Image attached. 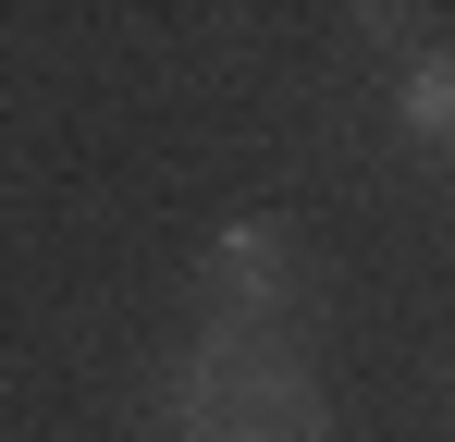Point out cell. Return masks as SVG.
<instances>
[{
	"instance_id": "6da1fadb",
	"label": "cell",
	"mask_w": 455,
	"mask_h": 442,
	"mask_svg": "<svg viewBox=\"0 0 455 442\" xmlns=\"http://www.w3.org/2000/svg\"><path fill=\"white\" fill-rule=\"evenodd\" d=\"M148 430L160 442H332V406H320V368L296 344L185 332L148 368Z\"/></svg>"
},
{
	"instance_id": "7a4b0ae2",
	"label": "cell",
	"mask_w": 455,
	"mask_h": 442,
	"mask_svg": "<svg viewBox=\"0 0 455 442\" xmlns=\"http://www.w3.org/2000/svg\"><path fill=\"white\" fill-rule=\"evenodd\" d=\"M307 246L283 209H234L210 246H197V332H222V344H296L307 320Z\"/></svg>"
},
{
	"instance_id": "3957f363",
	"label": "cell",
	"mask_w": 455,
	"mask_h": 442,
	"mask_svg": "<svg viewBox=\"0 0 455 442\" xmlns=\"http://www.w3.org/2000/svg\"><path fill=\"white\" fill-rule=\"evenodd\" d=\"M381 123H394V147L419 172L455 185V37H431V50H406V62L381 74Z\"/></svg>"
}]
</instances>
